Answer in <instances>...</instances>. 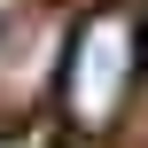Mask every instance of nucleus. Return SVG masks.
I'll return each mask as SVG.
<instances>
[{"instance_id": "obj_2", "label": "nucleus", "mask_w": 148, "mask_h": 148, "mask_svg": "<svg viewBox=\"0 0 148 148\" xmlns=\"http://www.w3.org/2000/svg\"><path fill=\"white\" fill-rule=\"evenodd\" d=\"M47 78H55V16L31 8V16L0 23V125L31 117L39 94H47Z\"/></svg>"}, {"instance_id": "obj_1", "label": "nucleus", "mask_w": 148, "mask_h": 148, "mask_svg": "<svg viewBox=\"0 0 148 148\" xmlns=\"http://www.w3.org/2000/svg\"><path fill=\"white\" fill-rule=\"evenodd\" d=\"M133 70H140V23L133 8H94L70 39V62H62V109L78 133H101L125 94H133Z\"/></svg>"}, {"instance_id": "obj_3", "label": "nucleus", "mask_w": 148, "mask_h": 148, "mask_svg": "<svg viewBox=\"0 0 148 148\" xmlns=\"http://www.w3.org/2000/svg\"><path fill=\"white\" fill-rule=\"evenodd\" d=\"M0 23H8V0H0Z\"/></svg>"}]
</instances>
